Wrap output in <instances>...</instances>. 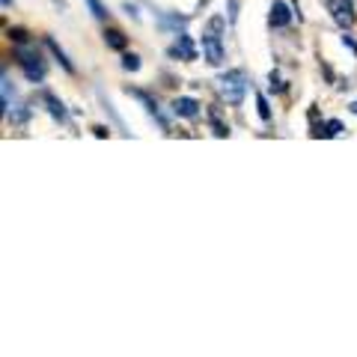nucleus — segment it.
<instances>
[{
  "label": "nucleus",
  "instance_id": "20",
  "mask_svg": "<svg viewBox=\"0 0 357 357\" xmlns=\"http://www.w3.org/2000/svg\"><path fill=\"white\" fill-rule=\"evenodd\" d=\"M86 3V9H89V15H93L96 21H107L110 18V13H107V6L102 3V0H84Z\"/></svg>",
  "mask_w": 357,
  "mask_h": 357
},
{
  "label": "nucleus",
  "instance_id": "4",
  "mask_svg": "<svg viewBox=\"0 0 357 357\" xmlns=\"http://www.w3.org/2000/svg\"><path fill=\"white\" fill-rule=\"evenodd\" d=\"M199 51H203V60L208 66H215V69H220L223 60H227V42H223V36H220V33H215V30L203 27V36H199Z\"/></svg>",
  "mask_w": 357,
  "mask_h": 357
},
{
  "label": "nucleus",
  "instance_id": "5",
  "mask_svg": "<svg viewBox=\"0 0 357 357\" xmlns=\"http://www.w3.org/2000/svg\"><path fill=\"white\" fill-rule=\"evenodd\" d=\"M199 57V42H194L191 33H178L173 39V45H167V60H176V63H194Z\"/></svg>",
  "mask_w": 357,
  "mask_h": 357
},
{
  "label": "nucleus",
  "instance_id": "12",
  "mask_svg": "<svg viewBox=\"0 0 357 357\" xmlns=\"http://www.w3.org/2000/svg\"><path fill=\"white\" fill-rule=\"evenodd\" d=\"M0 114H3V119H6V114L15 107V86H13V77H9V69H6V63H3V69H0Z\"/></svg>",
  "mask_w": 357,
  "mask_h": 357
},
{
  "label": "nucleus",
  "instance_id": "15",
  "mask_svg": "<svg viewBox=\"0 0 357 357\" xmlns=\"http://www.w3.org/2000/svg\"><path fill=\"white\" fill-rule=\"evenodd\" d=\"M102 39H105V45H107V51H116V54H122V51H128V36H126V30H119V27H105V33H102Z\"/></svg>",
  "mask_w": 357,
  "mask_h": 357
},
{
  "label": "nucleus",
  "instance_id": "21",
  "mask_svg": "<svg viewBox=\"0 0 357 357\" xmlns=\"http://www.w3.org/2000/svg\"><path fill=\"white\" fill-rule=\"evenodd\" d=\"M33 36H30V30H24V27H6V42L9 45H21V42H30Z\"/></svg>",
  "mask_w": 357,
  "mask_h": 357
},
{
  "label": "nucleus",
  "instance_id": "26",
  "mask_svg": "<svg viewBox=\"0 0 357 357\" xmlns=\"http://www.w3.org/2000/svg\"><path fill=\"white\" fill-rule=\"evenodd\" d=\"M93 134L98 140H105V137H110V126H93Z\"/></svg>",
  "mask_w": 357,
  "mask_h": 357
},
{
  "label": "nucleus",
  "instance_id": "9",
  "mask_svg": "<svg viewBox=\"0 0 357 357\" xmlns=\"http://www.w3.org/2000/svg\"><path fill=\"white\" fill-rule=\"evenodd\" d=\"M292 21H295L292 0H271V9H268V27L271 30H286Z\"/></svg>",
  "mask_w": 357,
  "mask_h": 357
},
{
  "label": "nucleus",
  "instance_id": "6",
  "mask_svg": "<svg viewBox=\"0 0 357 357\" xmlns=\"http://www.w3.org/2000/svg\"><path fill=\"white\" fill-rule=\"evenodd\" d=\"M126 93H128L131 98H137V102L143 105V110H146V114H149V116H152V119L161 126V131L170 134V116H167L164 110H161L158 98H155L152 93H146V89H140V86H126Z\"/></svg>",
  "mask_w": 357,
  "mask_h": 357
},
{
  "label": "nucleus",
  "instance_id": "16",
  "mask_svg": "<svg viewBox=\"0 0 357 357\" xmlns=\"http://www.w3.org/2000/svg\"><path fill=\"white\" fill-rule=\"evenodd\" d=\"M30 116H33V107L24 105V102H15V107L6 114V122H9L13 128H24L27 122H30Z\"/></svg>",
  "mask_w": 357,
  "mask_h": 357
},
{
  "label": "nucleus",
  "instance_id": "14",
  "mask_svg": "<svg viewBox=\"0 0 357 357\" xmlns=\"http://www.w3.org/2000/svg\"><path fill=\"white\" fill-rule=\"evenodd\" d=\"M42 45L51 51V57L57 60V66H60V69H63L66 75H77V66L69 60V54H66V51L60 48V45H57V39H54V36H45V39H42Z\"/></svg>",
  "mask_w": 357,
  "mask_h": 357
},
{
  "label": "nucleus",
  "instance_id": "2",
  "mask_svg": "<svg viewBox=\"0 0 357 357\" xmlns=\"http://www.w3.org/2000/svg\"><path fill=\"white\" fill-rule=\"evenodd\" d=\"M13 60L21 69V75L27 77V84L39 86L45 84V75H48V63H45V54L36 45V39L30 42H21V45H13Z\"/></svg>",
  "mask_w": 357,
  "mask_h": 357
},
{
  "label": "nucleus",
  "instance_id": "11",
  "mask_svg": "<svg viewBox=\"0 0 357 357\" xmlns=\"http://www.w3.org/2000/svg\"><path fill=\"white\" fill-rule=\"evenodd\" d=\"M188 21L191 15H182V13H158L155 15V27L161 33H170V36H178V33L188 30Z\"/></svg>",
  "mask_w": 357,
  "mask_h": 357
},
{
  "label": "nucleus",
  "instance_id": "3",
  "mask_svg": "<svg viewBox=\"0 0 357 357\" xmlns=\"http://www.w3.org/2000/svg\"><path fill=\"white\" fill-rule=\"evenodd\" d=\"M307 116H310V137L312 140H333V137H340V134L345 131L342 126V119H319V107L316 105H310L307 110Z\"/></svg>",
  "mask_w": 357,
  "mask_h": 357
},
{
  "label": "nucleus",
  "instance_id": "10",
  "mask_svg": "<svg viewBox=\"0 0 357 357\" xmlns=\"http://www.w3.org/2000/svg\"><path fill=\"white\" fill-rule=\"evenodd\" d=\"M39 102L45 107V114L57 122V126H69V107H66L60 96H54L51 89H39Z\"/></svg>",
  "mask_w": 357,
  "mask_h": 357
},
{
  "label": "nucleus",
  "instance_id": "27",
  "mask_svg": "<svg viewBox=\"0 0 357 357\" xmlns=\"http://www.w3.org/2000/svg\"><path fill=\"white\" fill-rule=\"evenodd\" d=\"M349 114H354V116H357V98H354V102L349 105Z\"/></svg>",
  "mask_w": 357,
  "mask_h": 357
},
{
  "label": "nucleus",
  "instance_id": "28",
  "mask_svg": "<svg viewBox=\"0 0 357 357\" xmlns=\"http://www.w3.org/2000/svg\"><path fill=\"white\" fill-rule=\"evenodd\" d=\"M0 6H3V9H13V0H0Z\"/></svg>",
  "mask_w": 357,
  "mask_h": 357
},
{
  "label": "nucleus",
  "instance_id": "23",
  "mask_svg": "<svg viewBox=\"0 0 357 357\" xmlns=\"http://www.w3.org/2000/svg\"><path fill=\"white\" fill-rule=\"evenodd\" d=\"M227 18H229V24L238 21V0H227Z\"/></svg>",
  "mask_w": 357,
  "mask_h": 357
},
{
  "label": "nucleus",
  "instance_id": "25",
  "mask_svg": "<svg viewBox=\"0 0 357 357\" xmlns=\"http://www.w3.org/2000/svg\"><path fill=\"white\" fill-rule=\"evenodd\" d=\"M122 13H126L128 18H134V21H140V13H137V6L134 3H122Z\"/></svg>",
  "mask_w": 357,
  "mask_h": 357
},
{
  "label": "nucleus",
  "instance_id": "18",
  "mask_svg": "<svg viewBox=\"0 0 357 357\" xmlns=\"http://www.w3.org/2000/svg\"><path fill=\"white\" fill-rule=\"evenodd\" d=\"M119 66H122V72L134 75V72H140V69H143V60H140V54H134V51H122Z\"/></svg>",
  "mask_w": 357,
  "mask_h": 357
},
{
  "label": "nucleus",
  "instance_id": "13",
  "mask_svg": "<svg viewBox=\"0 0 357 357\" xmlns=\"http://www.w3.org/2000/svg\"><path fill=\"white\" fill-rule=\"evenodd\" d=\"M206 122H208V128H211V134L215 137H229V122L223 119V110H220V105H208L206 107Z\"/></svg>",
  "mask_w": 357,
  "mask_h": 357
},
{
  "label": "nucleus",
  "instance_id": "19",
  "mask_svg": "<svg viewBox=\"0 0 357 357\" xmlns=\"http://www.w3.org/2000/svg\"><path fill=\"white\" fill-rule=\"evenodd\" d=\"M286 89H289V84L283 81V75H280V72H277V69H271V72H268V93H274V96H283Z\"/></svg>",
  "mask_w": 357,
  "mask_h": 357
},
{
  "label": "nucleus",
  "instance_id": "24",
  "mask_svg": "<svg viewBox=\"0 0 357 357\" xmlns=\"http://www.w3.org/2000/svg\"><path fill=\"white\" fill-rule=\"evenodd\" d=\"M319 66H321V75H325V81H328V84H337V75H333V69H331V66H328L325 60H321Z\"/></svg>",
  "mask_w": 357,
  "mask_h": 357
},
{
  "label": "nucleus",
  "instance_id": "1",
  "mask_svg": "<svg viewBox=\"0 0 357 357\" xmlns=\"http://www.w3.org/2000/svg\"><path fill=\"white\" fill-rule=\"evenodd\" d=\"M211 89H215L218 102L227 107H241L244 98L250 93V75L244 69H227L211 77Z\"/></svg>",
  "mask_w": 357,
  "mask_h": 357
},
{
  "label": "nucleus",
  "instance_id": "17",
  "mask_svg": "<svg viewBox=\"0 0 357 357\" xmlns=\"http://www.w3.org/2000/svg\"><path fill=\"white\" fill-rule=\"evenodd\" d=\"M253 98H256V114H259V119H262V122H271V119H274V110H271V102H268V96L256 89Z\"/></svg>",
  "mask_w": 357,
  "mask_h": 357
},
{
  "label": "nucleus",
  "instance_id": "22",
  "mask_svg": "<svg viewBox=\"0 0 357 357\" xmlns=\"http://www.w3.org/2000/svg\"><path fill=\"white\" fill-rule=\"evenodd\" d=\"M340 42H342V48L351 54V57L357 60V39L351 36V30H342V36H340Z\"/></svg>",
  "mask_w": 357,
  "mask_h": 357
},
{
  "label": "nucleus",
  "instance_id": "8",
  "mask_svg": "<svg viewBox=\"0 0 357 357\" xmlns=\"http://www.w3.org/2000/svg\"><path fill=\"white\" fill-rule=\"evenodd\" d=\"M170 114L176 116V119H185V122H194V119H199L206 114V107L197 102L194 96H176L173 102H170Z\"/></svg>",
  "mask_w": 357,
  "mask_h": 357
},
{
  "label": "nucleus",
  "instance_id": "7",
  "mask_svg": "<svg viewBox=\"0 0 357 357\" xmlns=\"http://www.w3.org/2000/svg\"><path fill=\"white\" fill-rule=\"evenodd\" d=\"M328 13L331 21L337 24L340 30H351L357 24V9H354V0H328Z\"/></svg>",
  "mask_w": 357,
  "mask_h": 357
}]
</instances>
